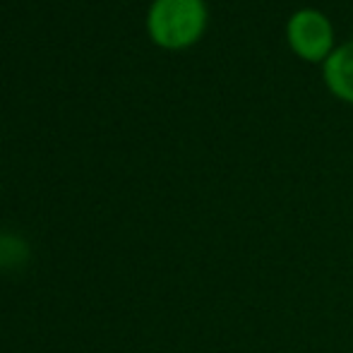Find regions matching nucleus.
<instances>
[{
	"label": "nucleus",
	"instance_id": "nucleus-1",
	"mask_svg": "<svg viewBox=\"0 0 353 353\" xmlns=\"http://www.w3.org/2000/svg\"><path fill=\"white\" fill-rule=\"evenodd\" d=\"M205 0H154L149 8V37L163 48H185L205 34Z\"/></svg>",
	"mask_w": 353,
	"mask_h": 353
},
{
	"label": "nucleus",
	"instance_id": "nucleus-2",
	"mask_svg": "<svg viewBox=\"0 0 353 353\" xmlns=\"http://www.w3.org/2000/svg\"><path fill=\"white\" fill-rule=\"evenodd\" d=\"M286 37L293 53H298L307 63L327 61L334 51L332 48L334 46V29H332L327 14H322L320 10L303 8L293 12L288 19Z\"/></svg>",
	"mask_w": 353,
	"mask_h": 353
},
{
	"label": "nucleus",
	"instance_id": "nucleus-3",
	"mask_svg": "<svg viewBox=\"0 0 353 353\" xmlns=\"http://www.w3.org/2000/svg\"><path fill=\"white\" fill-rule=\"evenodd\" d=\"M322 74L334 97L353 103V39L332 51V56L325 61Z\"/></svg>",
	"mask_w": 353,
	"mask_h": 353
},
{
	"label": "nucleus",
	"instance_id": "nucleus-4",
	"mask_svg": "<svg viewBox=\"0 0 353 353\" xmlns=\"http://www.w3.org/2000/svg\"><path fill=\"white\" fill-rule=\"evenodd\" d=\"M32 257V248L24 238L14 233H0V270L3 272H17Z\"/></svg>",
	"mask_w": 353,
	"mask_h": 353
}]
</instances>
